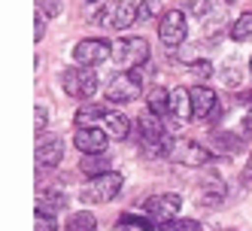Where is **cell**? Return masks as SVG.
Masks as SVG:
<instances>
[{"instance_id":"cell-18","label":"cell","mask_w":252,"mask_h":231,"mask_svg":"<svg viewBox=\"0 0 252 231\" xmlns=\"http://www.w3.org/2000/svg\"><path fill=\"white\" fill-rule=\"evenodd\" d=\"M249 37H252V9L243 12L240 19L231 25V40H234V43H246Z\"/></svg>"},{"instance_id":"cell-14","label":"cell","mask_w":252,"mask_h":231,"mask_svg":"<svg viewBox=\"0 0 252 231\" xmlns=\"http://www.w3.org/2000/svg\"><path fill=\"white\" fill-rule=\"evenodd\" d=\"M170 116L176 125H183V122L191 116V98H189V88H176L170 92Z\"/></svg>"},{"instance_id":"cell-11","label":"cell","mask_w":252,"mask_h":231,"mask_svg":"<svg viewBox=\"0 0 252 231\" xmlns=\"http://www.w3.org/2000/svg\"><path fill=\"white\" fill-rule=\"evenodd\" d=\"M33 158H37L40 167H55V165H61V158H64V143H61V137H55V134L40 137V140H37V149H33Z\"/></svg>"},{"instance_id":"cell-33","label":"cell","mask_w":252,"mask_h":231,"mask_svg":"<svg viewBox=\"0 0 252 231\" xmlns=\"http://www.w3.org/2000/svg\"><path fill=\"white\" fill-rule=\"evenodd\" d=\"M243 183H252V155H249V162L243 167Z\"/></svg>"},{"instance_id":"cell-19","label":"cell","mask_w":252,"mask_h":231,"mask_svg":"<svg viewBox=\"0 0 252 231\" xmlns=\"http://www.w3.org/2000/svg\"><path fill=\"white\" fill-rule=\"evenodd\" d=\"M110 165H113V162H110L106 155H88L79 167H82V173H88V176H100V173H110Z\"/></svg>"},{"instance_id":"cell-29","label":"cell","mask_w":252,"mask_h":231,"mask_svg":"<svg viewBox=\"0 0 252 231\" xmlns=\"http://www.w3.org/2000/svg\"><path fill=\"white\" fill-rule=\"evenodd\" d=\"M43 31H46V15L37 12V19H33V40H43Z\"/></svg>"},{"instance_id":"cell-36","label":"cell","mask_w":252,"mask_h":231,"mask_svg":"<svg viewBox=\"0 0 252 231\" xmlns=\"http://www.w3.org/2000/svg\"><path fill=\"white\" fill-rule=\"evenodd\" d=\"M88 3H97V0H88Z\"/></svg>"},{"instance_id":"cell-27","label":"cell","mask_w":252,"mask_h":231,"mask_svg":"<svg viewBox=\"0 0 252 231\" xmlns=\"http://www.w3.org/2000/svg\"><path fill=\"white\" fill-rule=\"evenodd\" d=\"M191 73L204 82V79H210V76H213V64H210V61H194V64H191Z\"/></svg>"},{"instance_id":"cell-34","label":"cell","mask_w":252,"mask_h":231,"mask_svg":"<svg viewBox=\"0 0 252 231\" xmlns=\"http://www.w3.org/2000/svg\"><path fill=\"white\" fill-rule=\"evenodd\" d=\"M240 103H243V106H249V110H252V92H246V95H240Z\"/></svg>"},{"instance_id":"cell-31","label":"cell","mask_w":252,"mask_h":231,"mask_svg":"<svg viewBox=\"0 0 252 231\" xmlns=\"http://www.w3.org/2000/svg\"><path fill=\"white\" fill-rule=\"evenodd\" d=\"M216 140H219L222 146H228V149H237V137H234V134H219Z\"/></svg>"},{"instance_id":"cell-17","label":"cell","mask_w":252,"mask_h":231,"mask_svg":"<svg viewBox=\"0 0 252 231\" xmlns=\"http://www.w3.org/2000/svg\"><path fill=\"white\" fill-rule=\"evenodd\" d=\"M103 131L110 134L113 140H125L131 134V122H128V116H122V113H110L103 119Z\"/></svg>"},{"instance_id":"cell-6","label":"cell","mask_w":252,"mask_h":231,"mask_svg":"<svg viewBox=\"0 0 252 231\" xmlns=\"http://www.w3.org/2000/svg\"><path fill=\"white\" fill-rule=\"evenodd\" d=\"M106 58H113V43L110 40H97V37H88V40H79L73 46V61L79 67H97L103 64Z\"/></svg>"},{"instance_id":"cell-38","label":"cell","mask_w":252,"mask_h":231,"mask_svg":"<svg viewBox=\"0 0 252 231\" xmlns=\"http://www.w3.org/2000/svg\"><path fill=\"white\" fill-rule=\"evenodd\" d=\"M249 67H252V58H249Z\"/></svg>"},{"instance_id":"cell-3","label":"cell","mask_w":252,"mask_h":231,"mask_svg":"<svg viewBox=\"0 0 252 231\" xmlns=\"http://www.w3.org/2000/svg\"><path fill=\"white\" fill-rule=\"evenodd\" d=\"M61 85H64V92L76 100H88V98L97 95V76H94L92 67H79V64L67 67L64 76H61Z\"/></svg>"},{"instance_id":"cell-37","label":"cell","mask_w":252,"mask_h":231,"mask_svg":"<svg viewBox=\"0 0 252 231\" xmlns=\"http://www.w3.org/2000/svg\"><path fill=\"white\" fill-rule=\"evenodd\" d=\"M225 3H234V0H225Z\"/></svg>"},{"instance_id":"cell-2","label":"cell","mask_w":252,"mask_h":231,"mask_svg":"<svg viewBox=\"0 0 252 231\" xmlns=\"http://www.w3.org/2000/svg\"><path fill=\"white\" fill-rule=\"evenodd\" d=\"M125 186V176L110 170V173H100V176H92L88 186L82 189V201L85 204H110L116 195L122 192Z\"/></svg>"},{"instance_id":"cell-35","label":"cell","mask_w":252,"mask_h":231,"mask_svg":"<svg viewBox=\"0 0 252 231\" xmlns=\"http://www.w3.org/2000/svg\"><path fill=\"white\" fill-rule=\"evenodd\" d=\"M222 231H237V228H222Z\"/></svg>"},{"instance_id":"cell-13","label":"cell","mask_w":252,"mask_h":231,"mask_svg":"<svg viewBox=\"0 0 252 231\" xmlns=\"http://www.w3.org/2000/svg\"><path fill=\"white\" fill-rule=\"evenodd\" d=\"M134 22H140L137 3H131V0H119V3H113V15H110V28L113 31H128Z\"/></svg>"},{"instance_id":"cell-15","label":"cell","mask_w":252,"mask_h":231,"mask_svg":"<svg viewBox=\"0 0 252 231\" xmlns=\"http://www.w3.org/2000/svg\"><path fill=\"white\" fill-rule=\"evenodd\" d=\"M146 103H149V113L155 116H170V92L161 85H152L146 92Z\"/></svg>"},{"instance_id":"cell-28","label":"cell","mask_w":252,"mask_h":231,"mask_svg":"<svg viewBox=\"0 0 252 231\" xmlns=\"http://www.w3.org/2000/svg\"><path fill=\"white\" fill-rule=\"evenodd\" d=\"M189 12L197 15V19H204V15L210 12V0H189Z\"/></svg>"},{"instance_id":"cell-7","label":"cell","mask_w":252,"mask_h":231,"mask_svg":"<svg viewBox=\"0 0 252 231\" xmlns=\"http://www.w3.org/2000/svg\"><path fill=\"white\" fill-rule=\"evenodd\" d=\"M183 210V198L173 192H161V195H149L146 201H143V213L152 216L155 222H170L176 219V213Z\"/></svg>"},{"instance_id":"cell-5","label":"cell","mask_w":252,"mask_h":231,"mask_svg":"<svg viewBox=\"0 0 252 231\" xmlns=\"http://www.w3.org/2000/svg\"><path fill=\"white\" fill-rule=\"evenodd\" d=\"M189 37V19H186V12L183 9H170L161 15V22H158V40L164 43L167 49H179L186 43Z\"/></svg>"},{"instance_id":"cell-4","label":"cell","mask_w":252,"mask_h":231,"mask_svg":"<svg viewBox=\"0 0 252 231\" xmlns=\"http://www.w3.org/2000/svg\"><path fill=\"white\" fill-rule=\"evenodd\" d=\"M113 61L119 67H128V70H137L149 61V43L143 37H125V40H116L113 43Z\"/></svg>"},{"instance_id":"cell-20","label":"cell","mask_w":252,"mask_h":231,"mask_svg":"<svg viewBox=\"0 0 252 231\" xmlns=\"http://www.w3.org/2000/svg\"><path fill=\"white\" fill-rule=\"evenodd\" d=\"M113 110H106V106H82V110L76 113V128H82V125H88V122H103L106 116H110Z\"/></svg>"},{"instance_id":"cell-16","label":"cell","mask_w":252,"mask_h":231,"mask_svg":"<svg viewBox=\"0 0 252 231\" xmlns=\"http://www.w3.org/2000/svg\"><path fill=\"white\" fill-rule=\"evenodd\" d=\"M64 207H67V198L61 192H52V189H40L37 192V210L40 213H49L52 216L55 210H64Z\"/></svg>"},{"instance_id":"cell-12","label":"cell","mask_w":252,"mask_h":231,"mask_svg":"<svg viewBox=\"0 0 252 231\" xmlns=\"http://www.w3.org/2000/svg\"><path fill=\"white\" fill-rule=\"evenodd\" d=\"M179 165H189V167H201L210 162V152L201 146V143H194V140H179V143H173V152H170Z\"/></svg>"},{"instance_id":"cell-24","label":"cell","mask_w":252,"mask_h":231,"mask_svg":"<svg viewBox=\"0 0 252 231\" xmlns=\"http://www.w3.org/2000/svg\"><path fill=\"white\" fill-rule=\"evenodd\" d=\"M33 231H58L55 216H49V213H40L37 210V216H33Z\"/></svg>"},{"instance_id":"cell-25","label":"cell","mask_w":252,"mask_h":231,"mask_svg":"<svg viewBox=\"0 0 252 231\" xmlns=\"http://www.w3.org/2000/svg\"><path fill=\"white\" fill-rule=\"evenodd\" d=\"M37 12L46 19H55V15H61V0H37Z\"/></svg>"},{"instance_id":"cell-32","label":"cell","mask_w":252,"mask_h":231,"mask_svg":"<svg viewBox=\"0 0 252 231\" xmlns=\"http://www.w3.org/2000/svg\"><path fill=\"white\" fill-rule=\"evenodd\" d=\"M240 131H243V137H249V140H252V113H249V116H243Z\"/></svg>"},{"instance_id":"cell-23","label":"cell","mask_w":252,"mask_h":231,"mask_svg":"<svg viewBox=\"0 0 252 231\" xmlns=\"http://www.w3.org/2000/svg\"><path fill=\"white\" fill-rule=\"evenodd\" d=\"M225 198V186L222 183H210L201 195H197V204H216V201H222Z\"/></svg>"},{"instance_id":"cell-26","label":"cell","mask_w":252,"mask_h":231,"mask_svg":"<svg viewBox=\"0 0 252 231\" xmlns=\"http://www.w3.org/2000/svg\"><path fill=\"white\" fill-rule=\"evenodd\" d=\"M161 12V0H143V3H137V15L140 19H152V15Z\"/></svg>"},{"instance_id":"cell-1","label":"cell","mask_w":252,"mask_h":231,"mask_svg":"<svg viewBox=\"0 0 252 231\" xmlns=\"http://www.w3.org/2000/svg\"><path fill=\"white\" fill-rule=\"evenodd\" d=\"M137 128H140V149L146 152V155L161 158V155L173 152V140H170V134L164 131V125H161V116H155V113L140 116Z\"/></svg>"},{"instance_id":"cell-10","label":"cell","mask_w":252,"mask_h":231,"mask_svg":"<svg viewBox=\"0 0 252 231\" xmlns=\"http://www.w3.org/2000/svg\"><path fill=\"white\" fill-rule=\"evenodd\" d=\"M73 143L82 155H103L106 152V143H110V134H106L103 128H92V125H82L76 128V137Z\"/></svg>"},{"instance_id":"cell-9","label":"cell","mask_w":252,"mask_h":231,"mask_svg":"<svg viewBox=\"0 0 252 231\" xmlns=\"http://www.w3.org/2000/svg\"><path fill=\"white\" fill-rule=\"evenodd\" d=\"M189 98H191V119H197V122H210L213 113L219 110V103H216V92H213L210 85L197 82L194 88H189Z\"/></svg>"},{"instance_id":"cell-30","label":"cell","mask_w":252,"mask_h":231,"mask_svg":"<svg viewBox=\"0 0 252 231\" xmlns=\"http://www.w3.org/2000/svg\"><path fill=\"white\" fill-rule=\"evenodd\" d=\"M46 122H49V110L40 103V106H37V131H43V128H46Z\"/></svg>"},{"instance_id":"cell-21","label":"cell","mask_w":252,"mask_h":231,"mask_svg":"<svg viewBox=\"0 0 252 231\" xmlns=\"http://www.w3.org/2000/svg\"><path fill=\"white\" fill-rule=\"evenodd\" d=\"M67 231H97V219L92 213H73L67 219Z\"/></svg>"},{"instance_id":"cell-8","label":"cell","mask_w":252,"mask_h":231,"mask_svg":"<svg viewBox=\"0 0 252 231\" xmlns=\"http://www.w3.org/2000/svg\"><path fill=\"white\" fill-rule=\"evenodd\" d=\"M103 95L113 103H131V100L140 98V79L134 73H116L110 82H106Z\"/></svg>"},{"instance_id":"cell-22","label":"cell","mask_w":252,"mask_h":231,"mask_svg":"<svg viewBox=\"0 0 252 231\" xmlns=\"http://www.w3.org/2000/svg\"><path fill=\"white\" fill-rule=\"evenodd\" d=\"M158 231H204V225L201 222H194V219H170V222H161V228Z\"/></svg>"}]
</instances>
